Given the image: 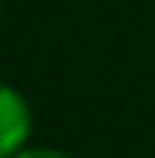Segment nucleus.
<instances>
[{"mask_svg":"<svg viewBox=\"0 0 155 158\" xmlns=\"http://www.w3.org/2000/svg\"><path fill=\"white\" fill-rule=\"evenodd\" d=\"M32 135V110L29 100L13 84L0 81V158H13Z\"/></svg>","mask_w":155,"mask_h":158,"instance_id":"1","label":"nucleus"},{"mask_svg":"<svg viewBox=\"0 0 155 158\" xmlns=\"http://www.w3.org/2000/svg\"><path fill=\"white\" fill-rule=\"evenodd\" d=\"M13 158H74V155H68L65 148H55V145H23Z\"/></svg>","mask_w":155,"mask_h":158,"instance_id":"2","label":"nucleus"},{"mask_svg":"<svg viewBox=\"0 0 155 158\" xmlns=\"http://www.w3.org/2000/svg\"><path fill=\"white\" fill-rule=\"evenodd\" d=\"M0 23H3V3H0Z\"/></svg>","mask_w":155,"mask_h":158,"instance_id":"3","label":"nucleus"}]
</instances>
